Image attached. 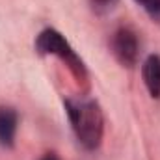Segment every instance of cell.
Segmentation results:
<instances>
[{
	"label": "cell",
	"mask_w": 160,
	"mask_h": 160,
	"mask_svg": "<svg viewBox=\"0 0 160 160\" xmlns=\"http://www.w3.org/2000/svg\"><path fill=\"white\" fill-rule=\"evenodd\" d=\"M110 50L121 67L132 69L140 60V39L132 26L121 24L110 36Z\"/></svg>",
	"instance_id": "3"
},
{
	"label": "cell",
	"mask_w": 160,
	"mask_h": 160,
	"mask_svg": "<svg viewBox=\"0 0 160 160\" xmlns=\"http://www.w3.org/2000/svg\"><path fill=\"white\" fill-rule=\"evenodd\" d=\"M143 84L153 99H160V56L149 54L142 63Z\"/></svg>",
	"instance_id": "5"
},
{
	"label": "cell",
	"mask_w": 160,
	"mask_h": 160,
	"mask_svg": "<svg viewBox=\"0 0 160 160\" xmlns=\"http://www.w3.org/2000/svg\"><path fill=\"white\" fill-rule=\"evenodd\" d=\"M153 21L160 22V0H134Z\"/></svg>",
	"instance_id": "6"
},
{
	"label": "cell",
	"mask_w": 160,
	"mask_h": 160,
	"mask_svg": "<svg viewBox=\"0 0 160 160\" xmlns=\"http://www.w3.org/2000/svg\"><path fill=\"white\" fill-rule=\"evenodd\" d=\"M36 52L39 56H54L58 58L67 71L71 73V77L75 80V84L78 86L82 93L89 91V71L84 63V60L77 54V50L69 45V41L63 38L62 32H58L56 28H45L41 30L36 38Z\"/></svg>",
	"instance_id": "2"
},
{
	"label": "cell",
	"mask_w": 160,
	"mask_h": 160,
	"mask_svg": "<svg viewBox=\"0 0 160 160\" xmlns=\"http://www.w3.org/2000/svg\"><path fill=\"white\" fill-rule=\"evenodd\" d=\"M118 2H119V0H91V6H93V9H95V11L104 13V11L114 9Z\"/></svg>",
	"instance_id": "7"
},
{
	"label": "cell",
	"mask_w": 160,
	"mask_h": 160,
	"mask_svg": "<svg viewBox=\"0 0 160 160\" xmlns=\"http://www.w3.org/2000/svg\"><path fill=\"white\" fill-rule=\"evenodd\" d=\"M63 108L80 145L88 151L99 149L104 136V114L101 104L95 99H63Z\"/></svg>",
	"instance_id": "1"
},
{
	"label": "cell",
	"mask_w": 160,
	"mask_h": 160,
	"mask_svg": "<svg viewBox=\"0 0 160 160\" xmlns=\"http://www.w3.org/2000/svg\"><path fill=\"white\" fill-rule=\"evenodd\" d=\"M41 160H60V158H58V155H54V153H47Z\"/></svg>",
	"instance_id": "8"
},
{
	"label": "cell",
	"mask_w": 160,
	"mask_h": 160,
	"mask_svg": "<svg viewBox=\"0 0 160 160\" xmlns=\"http://www.w3.org/2000/svg\"><path fill=\"white\" fill-rule=\"evenodd\" d=\"M17 125H19V116H17L15 108L0 106V145L4 149L15 147Z\"/></svg>",
	"instance_id": "4"
}]
</instances>
